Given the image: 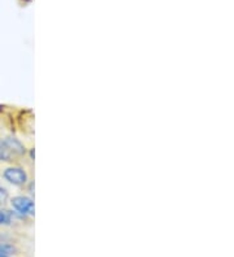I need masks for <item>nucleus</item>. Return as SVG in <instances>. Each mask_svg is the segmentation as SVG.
Listing matches in <instances>:
<instances>
[{
    "label": "nucleus",
    "mask_w": 234,
    "mask_h": 257,
    "mask_svg": "<svg viewBox=\"0 0 234 257\" xmlns=\"http://www.w3.org/2000/svg\"><path fill=\"white\" fill-rule=\"evenodd\" d=\"M2 177L13 186H24L28 182V174L20 166H7L2 172Z\"/></svg>",
    "instance_id": "1"
},
{
    "label": "nucleus",
    "mask_w": 234,
    "mask_h": 257,
    "mask_svg": "<svg viewBox=\"0 0 234 257\" xmlns=\"http://www.w3.org/2000/svg\"><path fill=\"white\" fill-rule=\"evenodd\" d=\"M11 205L17 213L26 216V214H34V203L28 196L19 195L11 199Z\"/></svg>",
    "instance_id": "2"
},
{
    "label": "nucleus",
    "mask_w": 234,
    "mask_h": 257,
    "mask_svg": "<svg viewBox=\"0 0 234 257\" xmlns=\"http://www.w3.org/2000/svg\"><path fill=\"white\" fill-rule=\"evenodd\" d=\"M2 142V145L4 146V147L7 148V150L10 151L11 154L15 156V155H24L25 154V147H24V145H22L21 142L19 141V139L16 138H6L3 139Z\"/></svg>",
    "instance_id": "3"
},
{
    "label": "nucleus",
    "mask_w": 234,
    "mask_h": 257,
    "mask_svg": "<svg viewBox=\"0 0 234 257\" xmlns=\"http://www.w3.org/2000/svg\"><path fill=\"white\" fill-rule=\"evenodd\" d=\"M15 252V247L8 243H0V257H10Z\"/></svg>",
    "instance_id": "4"
},
{
    "label": "nucleus",
    "mask_w": 234,
    "mask_h": 257,
    "mask_svg": "<svg viewBox=\"0 0 234 257\" xmlns=\"http://www.w3.org/2000/svg\"><path fill=\"white\" fill-rule=\"evenodd\" d=\"M13 155L11 154L10 151L7 150L3 145H2V142H0V161H11L12 160Z\"/></svg>",
    "instance_id": "5"
},
{
    "label": "nucleus",
    "mask_w": 234,
    "mask_h": 257,
    "mask_svg": "<svg viewBox=\"0 0 234 257\" xmlns=\"http://www.w3.org/2000/svg\"><path fill=\"white\" fill-rule=\"evenodd\" d=\"M11 223V214L7 210L0 209V226L10 225Z\"/></svg>",
    "instance_id": "6"
},
{
    "label": "nucleus",
    "mask_w": 234,
    "mask_h": 257,
    "mask_svg": "<svg viewBox=\"0 0 234 257\" xmlns=\"http://www.w3.org/2000/svg\"><path fill=\"white\" fill-rule=\"evenodd\" d=\"M8 200H10V192L6 187L0 186V205H4Z\"/></svg>",
    "instance_id": "7"
}]
</instances>
